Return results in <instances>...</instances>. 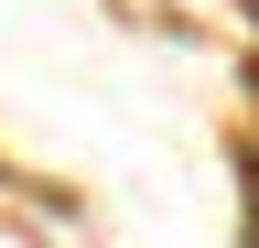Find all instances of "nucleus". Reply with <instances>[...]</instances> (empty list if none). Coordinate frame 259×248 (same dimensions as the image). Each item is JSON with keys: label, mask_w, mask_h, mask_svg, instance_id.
<instances>
[{"label": "nucleus", "mask_w": 259, "mask_h": 248, "mask_svg": "<svg viewBox=\"0 0 259 248\" xmlns=\"http://www.w3.org/2000/svg\"><path fill=\"white\" fill-rule=\"evenodd\" d=\"M248 11H259V0H248Z\"/></svg>", "instance_id": "nucleus-1"}]
</instances>
